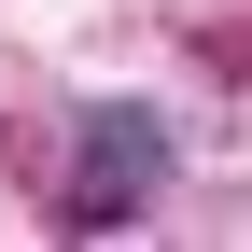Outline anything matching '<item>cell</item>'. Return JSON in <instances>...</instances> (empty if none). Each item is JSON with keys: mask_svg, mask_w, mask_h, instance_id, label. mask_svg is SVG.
Listing matches in <instances>:
<instances>
[{"mask_svg": "<svg viewBox=\"0 0 252 252\" xmlns=\"http://www.w3.org/2000/svg\"><path fill=\"white\" fill-rule=\"evenodd\" d=\"M168 112H140V98H98V112H84L70 126V182H56V224H70V238H126V224H140V210H154V182H168Z\"/></svg>", "mask_w": 252, "mask_h": 252, "instance_id": "cell-1", "label": "cell"}]
</instances>
